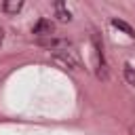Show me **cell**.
Here are the masks:
<instances>
[{
	"label": "cell",
	"mask_w": 135,
	"mask_h": 135,
	"mask_svg": "<svg viewBox=\"0 0 135 135\" xmlns=\"http://www.w3.org/2000/svg\"><path fill=\"white\" fill-rule=\"evenodd\" d=\"M21 8H23V2L21 0H6V2H2V11L6 15H17Z\"/></svg>",
	"instance_id": "5"
},
{
	"label": "cell",
	"mask_w": 135,
	"mask_h": 135,
	"mask_svg": "<svg viewBox=\"0 0 135 135\" xmlns=\"http://www.w3.org/2000/svg\"><path fill=\"white\" fill-rule=\"evenodd\" d=\"M53 11H55V17H57L59 21H63V23H68V21L72 19V13H70V8H68L65 2H55V4H53Z\"/></svg>",
	"instance_id": "4"
},
{
	"label": "cell",
	"mask_w": 135,
	"mask_h": 135,
	"mask_svg": "<svg viewBox=\"0 0 135 135\" xmlns=\"http://www.w3.org/2000/svg\"><path fill=\"white\" fill-rule=\"evenodd\" d=\"M112 25H114V27H118V30H122L127 36H135V34H133V27H131L129 23H124L122 19H112Z\"/></svg>",
	"instance_id": "6"
},
{
	"label": "cell",
	"mask_w": 135,
	"mask_h": 135,
	"mask_svg": "<svg viewBox=\"0 0 135 135\" xmlns=\"http://www.w3.org/2000/svg\"><path fill=\"white\" fill-rule=\"evenodd\" d=\"M53 32H55V25H53L51 19H38V21L34 23V27H32V34L38 36V40H42V38H51Z\"/></svg>",
	"instance_id": "3"
},
{
	"label": "cell",
	"mask_w": 135,
	"mask_h": 135,
	"mask_svg": "<svg viewBox=\"0 0 135 135\" xmlns=\"http://www.w3.org/2000/svg\"><path fill=\"white\" fill-rule=\"evenodd\" d=\"M51 57H53V61H55V63H59V65H61V68H65V70H72V72L82 70L80 59L74 55V51H59V53H51Z\"/></svg>",
	"instance_id": "1"
},
{
	"label": "cell",
	"mask_w": 135,
	"mask_h": 135,
	"mask_svg": "<svg viewBox=\"0 0 135 135\" xmlns=\"http://www.w3.org/2000/svg\"><path fill=\"white\" fill-rule=\"evenodd\" d=\"M122 76H124V80H127L131 86H135V68L124 65V68H122Z\"/></svg>",
	"instance_id": "7"
},
{
	"label": "cell",
	"mask_w": 135,
	"mask_h": 135,
	"mask_svg": "<svg viewBox=\"0 0 135 135\" xmlns=\"http://www.w3.org/2000/svg\"><path fill=\"white\" fill-rule=\"evenodd\" d=\"M2 40H4V34H2V30H0V44H2Z\"/></svg>",
	"instance_id": "9"
},
{
	"label": "cell",
	"mask_w": 135,
	"mask_h": 135,
	"mask_svg": "<svg viewBox=\"0 0 135 135\" xmlns=\"http://www.w3.org/2000/svg\"><path fill=\"white\" fill-rule=\"evenodd\" d=\"M38 46L51 51V53H59V51H72V42L68 38H57V36H51V38H42L38 40Z\"/></svg>",
	"instance_id": "2"
},
{
	"label": "cell",
	"mask_w": 135,
	"mask_h": 135,
	"mask_svg": "<svg viewBox=\"0 0 135 135\" xmlns=\"http://www.w3.org/2000/svg\"><path fill=\"white\" fill-rule=\"evenodd\" d=\"M129 133H131V135H135V124H131V127H129Z\"/></svg>",
	"instance_id": "8"
}]
</instances>
